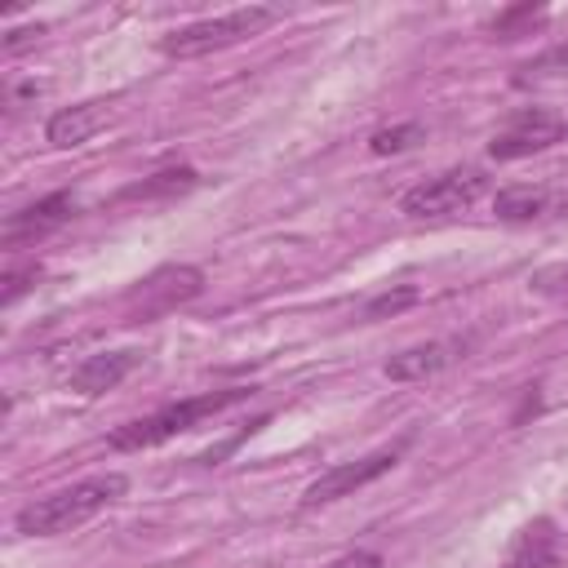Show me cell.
Segmentation results:
<instances>
[{"label": "cell", "instance_id": "obj_1", "mask_svg": "<svg viewBox=\"0 0 568 568\" xmlns=\"http://www.w3.org/2000/svg\"><path fill=\"white\" fill-rule=\"evenodd\" d=\"M124 488H129V479H124L120 470L89 475V479H80V484H71V488H58V493H49V497H40V501L22 506V510H18V519H13V528H18L22 537H53V532H71V528L89 524L98 510H106L111 501H120V497H124Z\"/></svg>", "mask_w": 568, "mask_h": 568}, {"label": "cell", "instance_id": "obj_2", "mask_svg": "<svg viewBox=\"0 0 568 568\" xmlns=\"http://www.w3.org/2000/svg\"><path fill=\"white\" fill-rule=\"evenodd\" d=\"M248 395H253L248 386H226V390H204V395L164 404V408L151 413V417H138V422L115 426V430L106 435V444H111L115 453L155 448V444H164V439H173V435H182V430H195L200 422H209V417H217V413H226V408H235V404H244Z\"/></svg>", "mask_w": 568, "mask_h": 568}, {"label": "cell", "instance_id": "obj_3", "mask_svg": "<svg viewBox=\"0 0 568 568\" xmlns=\"http://www.w3.org/2000/svg\"><path fill=\"white\" fill-rule=\"evenodd\" d=\"M275 18H280V9H271V4H240V9H226L217 18H200L191 27L169 31L160 40V53L164 58H204L213 49H231V44L266 31Z\"/></svg>", "mask_w": 568, "mask_h": 568}, {"label": "cell", "instance_id": "obj_4", "mask_svg": "<svg viewBox=\"0 0 568 568\" xmlns=\"http://www.w3.org/2000/svg\"><path fill=\"white\" fill-rule=\"evenodd\" d=\"M484 191H488L484 169H470V164L444 169V173L417 182L413 191H404L399 213H408V217H453V213H466Z\"/></svg>", "mask_w": 568, "mask_h": 568}, {"label": "cell", "instance_id": "obj_5", "mask_svg": "<svg viewBox=\"0 0 568 568\" xmlns=\"http://www.w3.org/2000/svg\"><path fill=\"white\" fill-rule=\"evenodd\" d=\"M564 138H568V120H564V115H555V111H546V106H524L519 115H510V120L493 133L488 155H493V160H524V155H537V151L564 142Z\"/></svg>", "mask_w": 568, "mask_h": 568}, {"label": "cell", "instance_id": "obj_6", "mask_svg": "<svg viewBox=\"0 0 568 568\" xmlns=\"http://www.w3.org/2000/svg\"><path fill=\"white\" fill-rule=\"evenodd\" d=\"M399 453H404V444H390V448H373V453H364V457H355V462L328 466L320 479L306 484L302 506H328V501H337V497H351L355 488H364V484L382 479L386 470H395Z\"/></svg>", "mask_w": 568, "mask_h": 568}, {"label": "cell", "instance_id": "obj_7", "mask_svg": "<svg viewBox=\"0 0 568 568\" xmlns=\"http://www.w3.org/2000/svg\"><path fill=\"white\" fill-rule=\"evenodd\" d=\"M200 288H204L200 266H160V271H151V275L133 288V306H138L142 320L169 315V311H178L182 302H191Z\"/></svg>", "mask_w": 568, "mask_h": 568}, {"label": "cell", "instance_id": "obj_8", "mask_svg": "<svg viewBox=\"0 0 568 568\" xmlns=\"http://www.w3.org/2000/svg\"><path fill=\"white\" fill-rule=\"evenodd\" d=\"M71 217H75V195H71V191H53V195H44V200H36V204L9 213V222H4V244H9V248L31 244V240L58 231V226L71 222Z\"/></svg>", "mask_w": 568, "mask_h": 568}, {"label": "cell", "instance_id": "obj_9", "mask_svg": "<svg viewBox=\"0 0 568 568\" xmlns=\"http://www.w3.org/2000/svg\"><path fill=\"white\" fill-rule=\"evenodd\" d=\"M559 564H564V532L550 515L524 524L501 559V568H559Z\"/></svg>", "mask_w": 568, "mask_h": 568}, {"label": "cell", "instance_id": "obj_10", "mask_svg": "<svg viewBox=\"0 0 568 568\" xmlns=\"http://www.w3.org/2000/svg\"><path fill=\"white\" fill-rule=\"evenodd\" d=\"M466 337H439V342H422V346H408L399 355L386 359V377L390 382H422V377H435L444 373L448 364H457L466 355Z\"/></svg>", "mask_w": 568, "mask_h": 568}, {"label": "cell", "instance_id": "obj_11", "mask_svg": "<svg viewBox=\"0 0 568 568\" xmlns=\"http://www.w3.org/2000/svg\"><path fill=\"white\" fill-rule=\"evenodd\" d=\"M138 364H142L138 351H102V355H89L80 368H71L67 386H71L75 395L93 399V395H102V390H115Z\"/></svg>", "mask_w": 568, "mask_h": 568}, {"label": "cell", "instance_id": "obj_12", "mask_svg": "<svg viewBox=\"0 0 568 568\" xmlns=\"http://www.w3.org/2000/svg\"><path fill=\"white\" fill-rule=\"evenodd\" d=\"M106 120H111V106H106V102L62 106V111L49 115L44 138H49V146H58V151H67V146H84L98 129H106Z\"/></svg>", "mask_w": 568, "mask_h": 568}, {"label": "cell", "instance_id": "obj_13", "mask_svg": "<svg viewBox=\"0 0 568 568\" xmlns=\"http://www.w3.org/2000/svg\"><path fill=\"white\" fill-rule=\"evenodd\" d=\"M555 209V195L546 186H506L493 195V213L501 222H537Z\"/></svg>", "mask_w": 568, "mask_h": 568}, {"label": "cell", "instance_id": "obj_14", "mask_svg": "<svg viewBox=\"0 0 568 568\" xmlns=\"http://www.w3.org/2000/svg\"><path fill=\"white\" fill-rule=\"evenodd\" d=\"M200 178H195V169H164V173H151V178H142V182H133V186H124L115 200L120 204H133V200H173V195H182V191H191Z\"/></svg>", "mask_w": 568, "mask_h": 568}, {"label": "cell", "instance_id": "obj_15", "mask_svg": "<svg viewBox=\"0 0 568 568\" xmlns=\"http://www.w3.org/2000/svg\"><path fill=\"white\" fill-rule=\"evenodd\" d=\"M546 4H510V9H501L497 18H493V36H501V40H515V36H528L532 27H541L546 22Z\"/></svg>", "mask_w": 568, "mask_h": 568}, {"label": "cell", "instance_id": "obj_16", "mask_svg": "<svg viewBox=\"0 0 568 568\" xmlns=\"http://www.w3.org/2000/svg\"><path fill=\"white\" fill-rule=\"evenodd\" d=\"M422 138H426V129H422L417 120H408V124H390V129H377V133L368 138V151H373V155H399V151L417 146Z\"/></svg>", "mask_w": 568, "mask_h": 568}, {"label": "cell", "instance_id": "obj_17", "mask_svg": "<svg viewBox=\"0 0 568 568\" xmlns=\"http://www.w3.org/2000/svg\"><path fill=\"white\" fill-rule=\"evenodd\" d=\"M532 80H568V40L519 67V84H532Z\"/></svg>", "mask_w": 568, "mask_h": 568}, {"label": "cell", "instance_id": "obj_18", "mask_svg": "<svg viewBox=\"0 0 568 568\" xmlns=\"http://www.w3.org/2000/svg\"><path fill=\"white\" fill-rule=\"evenodd\" d=\"M417 302V288L413 284H404V288H395V293H382V297H373L368 306H364V320H382V315H399V311H408Z\"/></svg>", "mask_w": 568, "mask_h": 568}, {"label": "cell", "instance_id": "obj_19", "mask_svg": "<svg viewBox=\"0 0 568 568\" xmlns=\"http://www.w3.org/2000/svg\"><path fill=\"white\" fill-rule=\"evenodd\" d=\"M36 280H40V266H36V262H31V266H13V271L4 275V293H0V302H4V306H13V302H18Z\"/></svg>", "mask_w": 568, "mask_h": 568}, {"label": "cell", "instance_id": "obj_20", "mask_svg": "<svg viewBox=\"0 0 568 568\" xmlns=\"http://www.w3.org/2000/svg\"><path fill=\"white\" fill-rule=\"evenodd\" d=\"M320 568H382V555L377 550H346V555H337Z\"/></svg>", "mask_w": 568, "mask_h": 568}]
</instances>
